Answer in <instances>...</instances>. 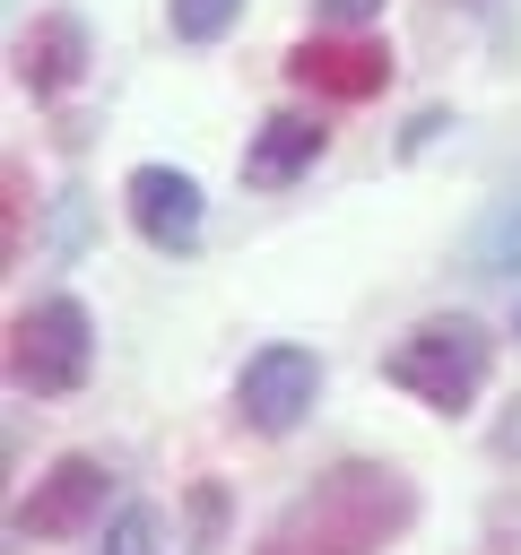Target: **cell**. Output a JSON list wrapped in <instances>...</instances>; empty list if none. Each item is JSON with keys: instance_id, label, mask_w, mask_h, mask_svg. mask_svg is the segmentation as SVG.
Here are the masks:
<instances>
[{"instance_id": "cell-1", "label": "cell", "mask_w": 521, "mask_h": 555, "mask_svg": "<svg viewBox=\"0 0 521 555\" xmlns=\"http://www.w3.org/2000/svg\"><path fill=\"white\" fill-rule=\"evenodd\" d=\"M417 529V486L391 460H339L278 503L252 555H382Z\"/></svg>"}, {"instance_id": "cell-2", "label": "cell", "mask_w": 521, "mask_h": 555, "mask_svg": "<svg viewBox=\"0 0 521 555\" xmlns=\"http://www.w3.org/2000/svg\"><path fill=\"white\" fill-rule=\"evenodd\" d=\"M486 373H495V338H486L469 312H434V321H417V330L382 356V382L408 390V399H425L434 416H460V408L486 390Z\"/></svg>"}, {"instance_id": "cell-3", "label": "cell", "mask_w": 521, "mask_h": 555, "mask_svg": "<svg viewBox=\"0 0 521 555\" xmlns=\"http://www.w3.org/2000/svg\"><path fill=\"white\" fill-rule=\"evenodd\" d=\"M96 373V321L78 295H43L9 321V382L26 399H69Z\"/></svg>"}, {"instance_id": "cell-4", "label": "cell", "mask_w": 521, "mask_h": 555, "mask_svg": "<svg viewBox=\"0 0 521 555\" xmlns=\"http://www.w3.org/2000/svg\"><path fill=\"white\" fill-rule=\"evenodd\" d=\"M313 399H321V356H313V347H295V338L252 347V356H243V373H234V416H243L252 434H295Z\"/></svg>"}, {"instance_id": "cell-5", "label": "cell", "mask_w": 521, "mask_h": 555, "mask_svg": "<svg viewBox=\"0 0 521 555\" xmlns=\"http://www.w3.org/2000/svg\"><path fill=\"white\" fill-rule=\"evenodd\" d=\"M104 494H113V468L87 460V451H69V460H52V468L35 477V494L9 512V529H17L26 546H35V538H78V529L104 520Z\"/></svg>"}, {"instance_id": "cell-6", "label": "cell", "mask_w": 521, "mask_h": 555, "mask_svg": "<svg viewBox=\"0 0 521 555\" xmlns=\"http://www.w3.org/2000/svg\"><path fill=\"white\" fill-rule=\"evenodd\" d=\"M287 78H295V87H313V95H330V104H365V95H382V87H391V43L321 26V35H304V43L287 52Z\"/></svg>"}, {"instance_id": "cell-7", "label": "cell", "mask_w": 521, "mask_h": 555, "mask_svg": "<svg viewBox=\"0 0 521 555\" xmlns=\"http://www.w3.org/2000/svg\"><path fill=\"white\" fill-rule=\"evenodd\" d=\"M122 208H130V225L165 251V260H182V251H200V225H208V199H200V182L182 173V165H139L130 182H122Z\"/></svg>"}, {"instance_id": "cell-8", "label": "cell", "mask_w": 521, "mask_h": 555, "mask_svg": "<svg viewBox=\"0 0 521 555\" xmlns=\"http://www.w3.org/2000/svg\"><path fill=\"white\" fill-rule=\"evenodd\" d=\"M87 78V26L69 9H43L26 35H17V87L26 95H69Z\"/></svg>"}, {"instance_id": "cell-9", "label": "cell", "mask_w": 521, "mask_h": 555, "mask_svg": "<svg viewBox=\"0 0 521 555\" xmlns=\"http://www.w3.org/2000/svg\"><path fill=\"white\" fill-rule=\"evenodd\" d=\"M321 147H330V130L313 113H269L252 130V147H243V182L252 191H287V182H304L321 165Z\"/></svg>"}, {"instance_id": "cell-10", "label": "cell", "mask_w": 521, "mask_h": 555, "mask_svg": "<svg viewBox=\"0 0 521 555\" xmlns=\"http://www.w3.org/2000/svg\"><path fill=\"white\" fill-rule=\"evenodd\" d=\"M460 260H469V278H521V199H495V208L469 225Z\"/></svg>"}, {"instance_id": "cell-11", "label": "cell", "mask_w": 521, "mask_h": 555, "mask_svg": "<svg viewBox=\"0 0 521 555\" xmlns=\"http://www.w3.org/2000/svg\"><path fill=\"white\" fill-rule=\"evenodd\" d=\"M96 555H165L156 512H148V503H122V512L104 520V546H96Z\"/></svg>"}, {"instance_id": "cell-12", "label": "cell", "mask_w": 521, "mask_h": 555, "mask_svg": "<svg viewBox=\"0 0 521 555\" xmlns=\"http://www.w3.org/2000/svg\"><path fill=\"white\" fill-rule=\"evenodd\" d=\"M234 17H243V0H174V35L182 43H217Z\"/></svg>"}, {"instance_id": "cell-13", "label": "cell", "mask_w": 521, "mask_h": 555, "mask_svg": "<svg viewBox=\"0 0 521 555\" xmlns=\"http://www.w3.org/2000/svg\"><path fill=\"white\" fill-rule=\"evenodd\" d=\"M217 538H226V494L191 486V555H217Z\"/></svg>"}, {"instance_id": "cell-14", "label": "cell", "mask_w": 521, "mask_h": 555, "mask_svg": "<svg viewBox=\"0 0 521 555\" xmlns=\"http://www.w3.org/2000/svg\"><path fill=\"white\" fill-rule=\"evenodd\" d=\"M382 0H313V26H373Z\"/></svg>"}, {"instance_id": "cell-15", "label": "cell", "mask_w": 521, "mask_h": 555, "mask_svg": "<svg viewBox=\"0 0 521 555\" xmlns=\"http://www.w3.org/2000/svg\"><path fill=\"white\" fill-rule=\"evenodd\" d=\"M495 451H504V460H521V399L495 416Z\"/></svg>"}, {"instance_id": "cell-16", "label": "cell", "mask_w": 521, "mask_h": 555, "mask_svg": "<svg viewBox=\"0 0 521 555\" xmlns=\"http://www.w3.org/2000/svg\"><path fill=\"white\" fill-rule=\"evenodd\" d=\"M469 9H478V0H469Z\"/></svg>"}]
</instances>
